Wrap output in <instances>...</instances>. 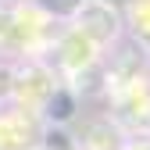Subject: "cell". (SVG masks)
Listing matches in <instances>:
<instances>
[{
    "instance_id": "obj_1",
    "label": "cell",
    "mask_w": 150,
    "mask_h": 150,
    "mask_svg": "<svg viewBox=\"0 0 150 150\" xmlns=\"http://www.w3.org/2000/svg\"><path fill=\"white\" fill-rule=\"evenodd\" d=\"M71 25L79 29L82 36H89L93 43H97L100 50L107 43H115L118 36H122V11L115 4H107V0H86V7L71 18Z\"/></svg>"
},
{
    "instance_id": "obj_2",
    "label": "cell",
    "mask_w": 150,
    "mask_h": 150,
    "mask_svg": "<svg viewBox=\"0 0 150 150\" xmlns=\"http://www.w3.org/2000/svg\"><path fill=\"white\" fill-rule=\"evenodd\" d=\"M40 111H43V122L47 125L68 129L75 118H79V93H75L71 86H50Z\"/></svg>"
},
{
    "instance_id": "obj_3",
    "label": "cell",
    "mask_w": 150,
    "mask_h": 150,
    "mask_svg": "<svg viewBox=\"0 0 150 150\" xmlns=\"http://www.w3.org/2000/svg\"><path fill=\"white\" fill-rule=\"evenodd\" d=\"M122 25L129 29V36L150 50V0H125L122 4Z\"/></svg>"
},
{
    "instance_id": "obj_4",
    "label": "cell",
    "mask_w": 150,
    "mask_h": 150,
    "mask_svg": "<svg viewBox=\"0 0 150 150\" xmlns=\"http://www.w3.org/2000/svg\"><path fill=\"white\" fill-rule=\"evenodd\" d=\"M36 7H40L47 18H57V22H71V18L86 7V0H36Z\"/></svg>"
}]
</instances>
